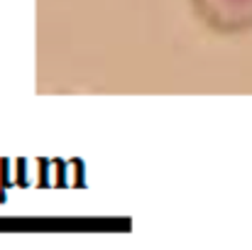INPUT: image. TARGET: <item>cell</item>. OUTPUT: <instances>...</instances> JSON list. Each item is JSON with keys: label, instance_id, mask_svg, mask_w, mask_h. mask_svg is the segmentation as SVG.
<instances>
[{"label": "cell", "instance_id": "6da1fadb", "mask_svg": "<svg viewBox=\"0 0 252 250\" xmlns=\"http://www.w3.org/2000/svg\"><path fill=\"white\" fill-rule=\"evenodd\" d=\"M198 17L223 35L252 30V0H191Z\"/></svg>", "mask_w": 252, "mask_h": 250}]
</instances>
